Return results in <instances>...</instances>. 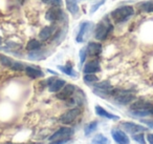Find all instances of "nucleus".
<instances>
[{
    "label": "nucleus",
    "mask_w": 153,
    "mask_h": 144,
    "mask_svg": "<svg viewBox=\"0 0 153 144\" xmlns=\"http://www.w3.org/2000/svg\"><path fill=\"white\" fill-rule=\"evenodd\" d=\"M130 114L136 118L153 116V103L146 100H136L130 104Z\"/></svg>",
    "instance_id": "nucleus-1"
},
{
    "label": "nucleus",
    "mask_w": 153,
    "mask_h": 144,
    "mask_svg": "<svg viewBox=\"0 0 153 144\" xmlns=\"http://www.w3.org/2000/svg\"><path fill=\"white\" fill-rule=\"evenodd\" d=\"M134 13H135V10L132 5H122L111 12L110 17L115 23L121 24L131 19L134 16Z\"/></svg>",
    "instance_id": "nucleus-2"
},
{
    "label": "nucleus",
    "mask_w": 153,
    "mask_h": 144,
    "mask_svg": "<svg viewBox=\"0 0 153 144\" xmlns=\"http://www.w3.org/2000/svg\"><path fill=\"white\" fill-rule=\"evenodd\" d=\"M113 31V26L109 21L108 17H105L98 26H96L94 30V37L97 40H105L109 36L111 32Z\"/></svg>",
    "instance_id": "nucleus-3"
},
{
    "label": "nucleus",
    "mask_w": 153,
    "mask_h": 144,
    "mask_svg": "<svg viewBox=\"0 0 153 144\" xmlns=\"http://www.w3.org/2000/svg\"><path fill=\"white\" fill-rule=\"evenodd\" d=\"M113 99L115 102L121 105H128L131 104L133 101H135V95L133 92L128 91V89H115L112 94Z\"/></svg>",
    "instance_id": "nucleus-4"
},
{
    "label": "nucleus",
    "mask_w": 153,
    "mask_h": 144,
    "mask_svg": "<svg viewBox=\"0 0 153 144\" xmlns=\"http://www.w3.org/2000/svg\"><path fill=\"white\" fill-rule=\"evenodd\" d=\"M92 28H94V23H92V22H89V21L82 22L81 26H80L79 33H78L76 38V42H79V43L85 42V41L89 38Z\"/></svg>",
    "instance_id": "nucleus-5"
},
{
    "label": "nucleus",
    "mask_w": 153,
    "mask_h": 144,
    "mask_svg": "<svg viewBox=\"0 0 153 144\" xmlns=\"http://www.w3.org/2000/svg\"><path fill=\"white\" fill-rule=\"evenodd\" d=\"M121 127L126 133L130 134V135H135V134L138 133H145L146 130H148V128L146 126H144V125L137 124V123H134V122H128V121L122 122Z\"/></svg>",
    "instance_id": "nucleus-6"
},
{
    "label": "nucleus",
    "mask_w": 153,
    "mask_h": 144,
    "mask_svg": "<svg viewBox=\"0 0 153 144\" xmlns=\"http://www.w3.org/2000/svg\"><path fill=\"white\" fill-rule=\"evenodd\" d=\"M81 112H82V110L80 107H74L68 110V112H64V114L60 117V121H61L63 124H66V125L71 124V123H74V120L81 115Z\"/></svg>",
    "instance_id": "nucleus-7"
},
{
    "label": "nucleus",
    "mask_w": 153,
    "mask_h": 144,
    "mask_svg": "<svg viewBox=\"0 0 153 144\" xmlns=\"http://www.w3.org/2000/svg\"><path fill=\"white\" fill-rule=\"evenodd\" d=\"M72 135H74V129L70 128V127L64 126V127L59 128L57 131H55V133L49 137V141H53V140L69 139Z\"/></svg>",
    "instance_id": "nucleus-8"
},
{
    "label": "nucleus",
    "mask_w": 153,
    "mask_h": 144,
    "mask_svg": "<svg viewBox=\"0 0 153 144\" xmlns=\"http://www.w3.org/2000/svg\"><path fill=\"white\" fill-rule=\"evenodd\" d=\"M48 21L55 22V21H59L63 18V12H62L61 8L60 7H53L46 12V15H45Z\"/></svg>",
    "instance_id": "nucleus-9"
},
{
    "label": "nucleus",
    "mask_w": 153,
    "mask_h": 144,
    "mask_svg": "<svg viewBox=\"0 0 153 144\" xmlns=\"http://www.w3.org/2000/svg\"><path fill=\"white\" fill-rule=\"evenodd\" d=\"M111 136L114 140L115 143L117 144H130V139L125 131L121 129H112L111 130Z\"/></svg>",
    "instance_id": "nucleus-10"
},
{
    "label": "nucleus",
    "mask_w": 153,
    "mask_h": 144,
    "mask_svg": "<svg viewBox=\"0 0 153 144\" xmlns=\"http://www.w3.org/2000/svg\"><path fill=\"white\" fill-rule=\"evenodd\" d=\"M76 92V86L72 84H65V86L57 93L56 97L60 100H68Z\"/></svg>",
    "instance_id": "nucleus-11"
},
{
    "label": "nucleus",
    "mask_w": 153,
    "mask_h": 144,
    "mask_svg": "<svg viewBox=\"0 0 153 144\" xmlns=\"http://www.w3.org/2000/svg\"><path fill=\"white\" fill-rule=\"evenodd\" d=\"M47 84H48V91L51 93H58L59 91H61L64 86H65L66 82L63 79H55L51 78L47 81Z\"/></svg>",
    "instance_id": "nucleus-12"
},
{
    "label": "nucleus",
    "mask_w": 153,
    "mask_h": 144,
    "mask_svg": "<svg viewBox=\"0 0 153 144\" xmlns=\"http://www.w3.org/2000/svg\"><path fill=\"white\" fill-rule=\"evenodd\" d=\"M100 70H101L100 62L98 60H92V61L85 64L83 72L84 74H96V73H99Z\"/></svg>",
    "instance_id": "nucleus-13"
},
{
    "label": "nucleus",
    "mask_w": 153,
    "mask_h": 144,
    "mask_svg": "<svg viewBox=\"0 0 153 144\" xmlns=\"http://www.w3.org/2000/svg\"><path fill=\"white\" fill-rule=\"evenodd\" d=\"M96 114L100 117H103V118H106V119H109V120H120V117L117 116L114 114H111V112H107L105 108H103L102 106L100 105H97L96 106Z\"/></svg>",
    "instance_id": "nucleus-14"
},
{
    "label": "nucleus",
    "mask_w": 153,
    "mask_h": 144,
    "mask_svg": "<svg viewBox=\"0 0 153 144\" xmlns=\"http://www.w3.org/2000/svg\"><path fill=\"white\" fill-rule=\"evenodd\" d=\"M87 54L89 56H100L102 53V44L99 42H90L87 45Z\"/></svg>",
    "instance_id": "nucleus-15"
},
{
    "label": "nucleus",
    "mask_w": 153,
    "mask_h": 144,
    "mask_svg": "<svg viewBox=\"0 0 153 144\" xmlns=\"http://www.w3.org/2000/svg\"><path fill=\"white\" fill-rule=\"evenodd\" d=\"M25 70V74L33 79L41 78V77L44 76V74H43L42 70H38V68H33V66H25V70Z\"/></svg>",
    "instance_id": "nucleus-16"
},
{
    "label": "nucleus",
    "mask_w": 153,
    "mask_h": 144,
    "mask_svg": "<svg viewBox=\"0 0 153 144\" xmlns=\"http://www.w3.org/2000/svg\"><path fill=\"white\" fill-rule=\"evenodd\" d=\"M138 9L144 13H153V0H145L137 4Z\"/></svg>",
    "instance_id": "nucleus-17"
},
{
    "label": "nucleus",
    "mask_w": 153,
    "mask_h": 144,
    "mask_svg": "<svg viewBox=\"0 0 153 144\" xmlns=\"http://www.w3.org/2000/svg\"><path fill=\"white\" fill-rule=\"evenodd\" d=\"M66 8L69 11V13H71L72 15H76L79 13V5L76 0H66Z\"/></svg>",
    "instance_id": "nucleus-18"
},
{
    "label": "nucleus",
    "mask_w": 153,
    "mask_h": 144,
    "mask_svg": "<svg viewBox=\"0 0 153 144\" xmlns=\"http://www.w3.org/2000/svg\"><path fill=\"white\" fill-rule=\"evenodd\" d=\"M53 32V30L51 26H45V28H43L42 30H41V32L39 33V38H40L41 40H47V39L51 36Z\"/></svg>",
    "instance_id": "nucleus-19"
},
{
    "label": "nucleus",
    "mask_w": 153,
    "mask_h": 144,
    "mask_svg": "<svg viewBox=\"0 0 153 144\" xmlns=\"http://www.w3.org/2000/svg\"><path fill=\"white\" fill-rule=\"evenodd\" d=\"M40 47H41V42L36 40V39H32V40L28 41L27 44H26V50H27L28 52L38 51V50H40Z\"/></svg>",
    "instance_id": "nucleus-20"
},
{
    "label": "nucleus",
    "mask_w": 153,
    "mask_h": 144,
    "mask_svg": "<svg viewBox=\"0 0 153 144\" xmlns=\"http://www.w3.org/2000/svg\"><path fill=\"white\" fill-rule=\"evenodd\" d=\"M59 70H61L62 73L66 74L67 76L70 77H76V72L72 68L71 65H60L59 66Z\"/></svg>",
    "instance_id": "nucleus-21"
},
{
    "label": "nucleus",
    "mask_w": 153,
    "mask_h": 144,
    "mask_svg": "<svg viewBox=\"0 0 153 144\" xmlns=\"http://www.w3.org/2000/svg\"><path fill=\"white\" fill-rule=\"evenodd\" d=\"M98 128V121H92V122H89L88 124L85 125L84 127V133H85V136L90 135L91 133H94V130H97Z\"/></svg>",
    "instance_id": "nucleus-22"
},
{
    "label": "nucleus",
    "mask_w": 153,
    "mask_h": 144,
    "mask_svg": "<svg viewBox=\"0 0 153 144\" xmlns=\"http://www.w3.org/2000/svg\"><path fill=\"white\" fill-rule=\"evenodd\" d=\"M91 144H109V141L104 135L102 134H98L94 137L91 141Z\"/></svg>",
    "instance_id": "nucleus-23"
},
{
    "label": "nucleus",
    "mask_w": 153,
    "mask_h": 144,
    "mask_svg": "<svg viewBox=\"0 0 153 144\" xmlns=\"http://www.w3.org/2000/svg\"><path fill=\"white\" fill-rule=\"evenodd\" d=\"M44 57H45V53L44 52H41L40 50L30 52V54L28 55V58L33 60H40V59H43Z\"/></svg>",
    "instance_id": "nucleus-24"
},
{
    "label": "nucleus",
    "mask_w": 153,
    "mask_h": 144,
    "mask_svg": "<svg viewBox=\"0 0 153 144\" xmlns=\"http://www.w3.org/2000/svg\"><path fill=\"white\" fill-rule=\"evenodd\" d=\"M84 81L86 83H88V84H90V83H97L99 81V78L94 74H85Z\"/></svg>",
    "instance_id": "nucleus-25"
},
{
    "label": "nucleus",
    "mask_w": 153,
    "mask_h": 144,
    "mask_svg": "<svg viewBox=\"0 0 153 144\" xmlns=\"http://www.w3.org/2000/svg\"><path fill=\"white\" fill-rule=\"evenodd\" d=\"M132 139L140 144H146V139H145L144 133H138L135 134V135H132Z\"/></svg>",
    "instance_id": "nucleus-26"
},
{
    "label": "nucleus",
    "mask_w": 153,
    "mask_h": 144,
    "mask_svg": "<svg viewBox=\"0 0 153 144\" xmlns=\"http://www.w3.org/2000/svg\"><path fill=\"white\" fill-rule=\"evenodd\" d=\"M12 70H16V72H21V70H25V66H24L23 63H21V62H18V61H14L13 65L11 66Z\"/></svg>",
    "instance_id": "nucleus-27"
},
{
    "label": "nucleus",
    "mask_w": 153,
    "mask_h": 144,
    "mask_svg": "<svg viewBox=\"0 0 153 144\" xmlns=\"http://www.w3.org/2000/svg\"><path fill=\"white\" fill-rule=\"evenodd\" d=\"M0 61H1V63H2L3 65L10 66V68H11L14 63V61L11 58H7V57H5V56H0Z\"/></svg>",
    "instance_id": "nucleus-28"
},
{
    "label": "nucleus",
    "mask_w": 153,
    "mask_h": 144,
    "mask_svg": "<svg viewBox=\"0 0 153 144\" xmlns=\"http://www.w3.org/2000/svg\"><path fill=\"white\" fill-rule=\"evenodd\" d=\"M45 4L53 5V7H62V0H42Z\"/></svg>",
    "instance_id": "nucleus-29"
},
{
    "label": "nucleus",
    "mask_w": 153,
    "mask_h": 144,
    "mask_svg": "<svg viewBox=\"0 0 153 144\" xmlns=\"http://www.w3.org/2000/svg\"><path fill=\"white\" fill-rule=\"evenodd\" d=\"M87 49L86 47H84V49H82L81 51H80V62H81V64H83L84 62H85L86 60V56H87Z\"/></svg>",
    "instance_id": "nucleus-30"
},
{
    "label": "nucleus",
    "mask_w": 153,
    "mask_h": 144,
    "mask_svg": "<svg viewBox=\"0 0 153 144\" xmlns=\"http://www.w3.org/2000/svg\"><path fill=\"white\" fill-rule=\"evenodd\" d=\"M105 2H106V0H100L99 2H97L96 4H94V7L90 9V13H94V12H97L101 7H102L103 4H104Z\"/></svg>",
    "instance_id": "nucleus-31"
},
{
    "label": "nucleus",
    "mask_w": 153,
    "mask_h": 144,
    "mask_svg": "<svg viewBox=\"0 0 153 144\" xmlns=\"http://www.w3.org/2000/svg\"><path fill=\"white\" fill-rule=\"evenodd\" d=\"M142 122L144 123V124H146L149 128L153 129V120H150V119H143Z\"/></svg>",
    "instance_id": "nucleus-32"
},
{
    "label": "nucleus",
    "mask_w": 153,
    "mask_h": 144,
    "mask_svg": "<svg viewBox=\"0 0 153 144\" xmlns=\"http://www.w3.org/2000/svg\"><path fill=\"white\" fill-rule=\"evenodd\" d=\"M69 141V139H63V140H53V141H51L49 144H66Z\"/></svg>",
    "instance_id": "nucleus-33"
},
{
    "label": "nucleus",
    "mask_w": 153,
    "mask_h": 144,
    "mask_svg": "<svg viewBox=\"0 0 153 144\" xmlns=\"http://www.w3.org/2000/svg\"><path fill=\"white\" fill-rule=\"evenodd\" d=\"M147 141L149 144H153V134H147Z\"/></svg>",
    "instance_id": "nucleus-34"
},
{
    "label": "nucleus",
    "mask_w": 153,
    "mask_h": 144,
    "mask_svg": "<svg viewBox=\"0 0 153 144\" xmlns=\"http://www.w3.org/2000/svg\"><path fill=\"white\" fill-rule=\"evenodd\" d=\"M2 38H1V37H0V45H1V44H2Z\"/></svg>",
    "instance_id": "nucleus-35"
}]
</instances>
